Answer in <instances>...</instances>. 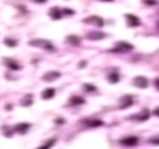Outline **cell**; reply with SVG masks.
Segmentation results:
<instances>
[{"label": "cell", "mask_w": 159, "mask_h": 149, "mask_svg": "<svg viewBox=\"0 0 159 149\" xmlns=\"http://www.w3.org/2000/svg\"><path fill=\"white\" fill-rule=\"evenodd\" d=\"M120 142L124 146H135L138 144V138L137 136H127V138H122Z\"/></svg>", "instance_id": "obj_4"}, {"label": "cell", "mask_w": 159, "mask_h": 149, "mask_svg": "<svg viewBox=\"0 0 159 149\" xmlns=\"http://www.w3.org/2000/svg\"><path fill=\"white\" fill-rule=\"evenodd\" d=\"M62 10H59L58 7H54V9L49 10V16H51V19L54 20H58V19H61L62 17Z\"/></svg>", "instance_id": "obj_8"}, {"label": "cell", "mask_w": 159, "mask_h": 149, "mask_svg": "<svg viewBox=\"0 0 159 149\" xmlns=\"http://www.w3.org/2000/svg\"><path fill=\"white\" fill-rule=\"evenodd\" d=\"M70 103H72L73 106H79V104H83L84 103V98L79 97V96H73V97L70 98Z\"/></svg>", "instance_id": "obj_14"}, {"label": "cell", "mask_w": 159, "mask_h": 149, "mask_svg": "<svg viewBox=\"0 0 159 149\" xmlns=\"http://www.w3.org/2000/svg\"><path fill=\"white\" fill-rule=\"evenodd\" d=\"M4 63L9 66L11 70H19L20 69V65H19V63H17V62H14L13 59H10V58H6V59H4Z\"/></svg>", "instance_id": "obj_9"}, {"label": "cell", "mask_w": 159, "mask_h": 149, "mask_svg": "<svg viewBox=\"0 0 159 149\" xmlns=\"http://www.w3.org/2000/svg\"><path fill=\"white\" fill-rule=\"evenodd\" d=\"M87 38H89V39H103V38H106V34H104V33H96V31H92V33L87 34Z\"/></svg>", "instance_id": "obj_10"}, {"label": "cell", "mask_w": 159, "mask_h": 149, "mask_svg": "<svg viewBox=\"0 0 159 149\" xmlns=\"http://www.w3.org/2000/svg\"><path fill=\"white\" fill-rule=\"evenodd\" d=\"M104 1H113V0H104Z\"/></svg>", "instance_id": "obj_26"}, {"label": "cell", "mask_w": 159, "mask_h": 149, "mask_svg": "<svg viewBox=\"0 0 159 149\" xmlns=\"http://www.w3.org/2000/svg\"><path fill=\"white\" fill-rule=\"evenodd\" d=\"M84 89H87L89 92H94V90H96V87L92 86V84H84Z\"/></svg>", "instance_id": "obj_21"}, {"label": "cell", "mask_w": 159, "mask_h": 149, "mask_svg": "<svg viewBox=\"0 0 159 149\" xmlns=\"http://www.w3.org/2000/svg\"><path fill=\"white\" fill-rule=\"evenodd\" d=\"M134 84H135L137 87H146L148 86V80L145 79V77H142V76H138V77H135L134 79Z\"/></svg>", "instance_id": "obj_7"}, {"label": "cell", "mask_w": 159, "mask_h": 149, "mask_svg": "<svg viewBox=\"0 0 159 149\" xmlns=\"http://www.w3.org/2000/svg\"><path fill=\"white\" fill-rule=\"evenodd\" d=\"M4 44H7L9 47H14V45H17V42L14 41V39H10V38H6V39H4Z\"/></svg>", "instance_id": "obj_18"}, {"label": "cell", "mask_w": 159, "mask_h": 149, "mask_svg": "<svg viewBox=\"0 0 159 149\" xmlns=\"http://www.w3.org/2000/svg\"><path fill=\"white\" fill-rule=\"evenodd\" d=\"M84 124L89 127H102L103 125V121H100V120H90V121H86Z\"/></svg>", "instance_id": "obj_15"}, {"label": "cell", "mask_w": 159, "mask_h": 149, "mask_svg": "<svg viewBox=\"0 0 159 149\" xmlns=\"http://www.w3.org/2000/svg\"><path fill=\"white\" fill-rule=\"evenodd\" d=\"M155 86H156V87L159 89V79H156V80H155Z\"/></svg>", "instance_id": "obj_24"}, {"label": "cell", "mask_w": 159, "mask_h": 149, "mask_svg": "<svg viewBox=\"0 0 159 149\" xmlns=\"http://www.w3.org/2000/svg\"><path fill=\"white\" fill-rule=\"evenodd\" d=\"M125 19L128 20V24L130 25H132V27H137V25H140L141 21L138 17H135L134 14H125Z\"/></svg>", "instance_id": "obj_6"}, {"label": "cell", "mask_w": 159, "mask_h": 149, "mask_svg": "<svg viewBox=\"0 0 159 149\" xmlns=\"http://www.w3.org/2000/svg\"><path fill=\"white\" fill-rule=\"evenodd\" d=\"M83 23L86 24H94V25H99V27H103L104 25V21L102 17H99V16H89V17H86L83 20Z\"/></svg>", "instance_id": "obj_2"}, {"label": "cell", "mask_w": 159, "mask_h": 149, "mask_svg": "<svg viewBox=\"0 0 159 149\" xmlns=\"http://www.w3.org/2000/svg\"><path fill=\"white\" fill-rule=\"evenodd\" d=\"M30 128V125L28 124H25V122H21V124H17V127H16V131L17 132H20V134H24L25 131Z\"/></svg>", "instance_id": "obj_13"}, {"label": "cell", "mask_w": 159, "mask_h": 149, "mask_svg": "<svg viewBox=\"0 0 159 149\" xmlns=\"http://www.w3.org/2000/svg\"><path fill=\"white\" fill-rule=\"evenodd\" d=\"M55 142H56L55 139H51V141H48L47 144H45V145H42L41 148H38V149H49V148H51V146H52V145L55 144Z\"/></svg>", "instance_id": "obj_17"}, {"label": "cell", "mask_w": 159, "mask_h": 149, "mask_svg": "<svg viewBox=\"0 0 159 149\" xmlns=\"http://www.w3.org/2000/svg\"><path fill=\"white\" fill-rule=\"evenodd\" d=\"M118 77H120V76H118V74H116V73H113V74H110V82H113V83H116V82H118Z\"/></svg>", "instance_id": "obj_19"}, {"label": "cell", "mask_w": 159, "mask_h": 149, "mask_svg": "<svg viewBox=\"0 0 159 149\" xmlns=\"http://www.w3.org/2000/svg\"><path fill=\"white\" fill-rule=\"evenodd\" d=\"M30 45H33V47H38V48H44V49H47V51H55V47H54V44L51 41H47V39H31L30 41Z\"/></svg>", "instance_id": "obj_1"}, {"label": "cell", "mask_w": 159, "mask_h": 149, "mask_svg": "<svg viewBox=\"0 0 159 149\" xmlns=\"http://www.w3.org/2000/svg\"><path fill=\"white\" fill-rule=\"evenodd\" d=\"M66 41L69 42L70 45H80V39H79V37H76V35H68V37H66Z\"/></svg>", "instance_id": "obj_12"}, {"label": "cell", "mask_w": 159, "mask_h": 149, "mask_svg": "<svg viewBox=\"0 0 159 149\" xmlns=\"http://www.w3.org/2000/svg\"><path fill=\"white\" fill-rule=\"evenodd\" d=\"M33 1H35V3H45L47 0H33Z\"/></svg>", "instance_id": "obj_23"}, {"label": "cell", "mask_w": 159, "mask_h": 149, "mask_svg": "<svg viewBox=\"0 0 159 149\" xmlns=\"http://www.w3.org/2000/svg\"><path fill=\"white\" fill-rule=\"evenodd\" d=\"M55 96V90L54 89H45L44 92H42V98L44 100H48V98H51Z\"/></svg>", "instance_id": "obj_11"}, {"label": "cell", "mask_w": 159, "mask_h": 149, "mask_svg": "<svg viewBox=\"0 0 159 149\" xmlns=\"http://www.w3.org/2000/svg\"><path fill=\"white\" fill-rule=\"evenodd\" d=\"M155 114H156V115L159 117V108H156V110H155Z\"/></svg>", "instance_id": "obj_25"}, {"label": "cell", "mask_w": 159, "mask_h": 149, "mask_svg": "<svg viewBox=\"0 0 159 149\" xmlns=\"http://www.w3.org/2000/svg\"><path fill=\"white\" fill-rule=\"evenodd\" d=\"M59 76H61V73H59V72L52 70V72H48V73L44 74V80H45V82H51V80H56Z\"/></svg>", "instance_id": "obj_5"}, {"label": "cell", "mask_w": 159, "mask_h": 149, "mask_svg": "<svg viewBox=\"0 0 159 149\" xmlns=\"http://www.w3.org/2000/svg\"><path fill=\"white\" fill-rule=\"evenodd\" d=\"M122 101H125V103H121V106H120V107L125 108V107H128V106H131V104H132V98L131 97H124V98H122Z\"/></svg>", "instance_id": "obj_16"}, {"label": "cell", "mask_w": 159, "mask_h": 149, "mask_svg": "<svg viewBox=\"0 0 159 149\" xmlns=\"http://www.w3.org/2000/svg\"><path fill=\"white\" fill-rule=\"evenodd\" d=\"M62 13L68 14V16H72V14H75V11H73V10H70V9H65V10H62Z\"/></svg>", "instance_id": "obj_20"}, {"label": "cell", "mask_w": 159, "mask_h": 149, "mask_svg": "<svg viewBox=\"0 0 159 149\" xmlns=\"http://www.w3.org/2000/svg\"><path fill=\"white\" fill-rule=\"evenodd\" d=\"M131 49H132V45L130 44V42L122 41V42H117L113 51L114 52H127V51H131Z\"/></svg>", "instance_id": "obj_3"}, {"label": "cell", "mask_w": 159, "mask_h": 149, "mask_svg": "<svg viewBox=\"0 0 159 149\" xmlns=\"http://www.w3.org/2000/svg\"><path fill=\"white\" fill-rule=\"evenodd\" d=\"M149 142L151 144H159V138H151Z\"/></svg>", "instance_id": "obj_22"}]
</instances>
